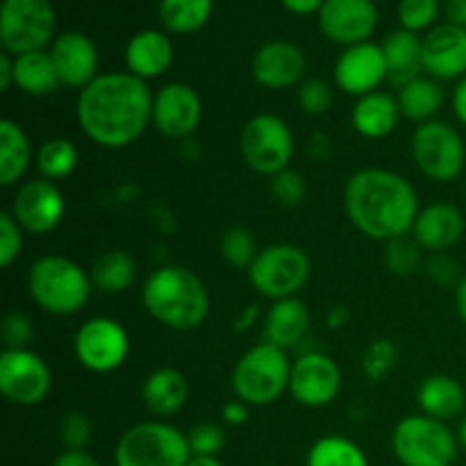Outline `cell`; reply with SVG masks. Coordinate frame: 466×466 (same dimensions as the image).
I'll use <instances>...</instances> for the list:
<instances>
[{
    "instance_id": "1",
    "label": "cell",
    "mask_w": 466,
    "mask_h": 466,
    "mask_svg": "<svg viewBox=\"0 0 466 466\" xmlns=\"http://www.w3.org/2000/svg\"><path fill=\"white\" fill-rule=\"evenodd\" d=\"M153 121V94L132 73H103L77 96V123L103 148L135 144Z\"/></svg>"
},
{
    "instance_id": "2",
    "label": "cell",
    "mask_w": 466,
    "mask_h": 466,
    "mask_svg": "<svg viewBox=\"0 0 466 466\" xmlns=\"http://www.w3.org/2000/svg\"><path fill=\"white\" fill-rule=\"evenodd\" d=\"M350 223L376 241L410 235L419 217V196L410 180L390 168H362L344 191Z\"/></svg>"
},
{
    "instance_id": "3",
    "label": "cell",
    "mask_w": 466,
    "mask_h": 466,
    "mask_svg": "<svg viewBox=\"0 0 466 466\" xmlns=\"http://www.w3.org/2000/svg\"><path fill=\"white\" fill-rule=\"evenodd\" d=\"M141 305L162 326L189 332L203 326L208 319L209 294L205 282L191 268L167 264L146 278Z\"/></svg>"
},
{
    "instance_id": "4",
    "label": "cell",
    "mask_w": 466,
    "mask_h": 466,
    "mask_svg": "<svg viewBox=\"0 0 466 466\" xmlns=\"http://www.w3.org/2000/svg\"><path fill=\"white\" fill-rule=\"evenodd\" d=\"M91 285V273L64 255H44L27 271V294L55 317L80 312L89 300Z\"/></svg>"
},
{
    "instance_id": "5",
    "label": "cell",
    "mask_w": 466,
    "mask_h": 466,
    "mask_svg": "<svg viewBox=\"0 0 466 466\" xmlns=\"http://www.w3.org/2000/svg\"><path fill=\"white\" fill-rule=\"evenodd\" d=\"M291 362L287 350L273 344H258L246 350L232 369V391L244 403L264 408L289 391Z\"/></svg>"
},
{
    "instance_id": "6",
    "label": "cell",
    "mask_w": 466,
    "mask_h": 466,
    "mask_svg": "<svg viewBox=\"0 0 466 466\" xmlns=\"http://www.w3.org/2000/svg\"><path fill=\"white\" fill-rule=\"evenodd\" d=\"M191 460L185 432L164 421L127 428L114 449L116 466H187Z\"/></svg>"
},
{
    "instance_id": "7",
    "label": "cell",
    "mask_w": 466,
    "mask_h": 466,
    "mask_svg": "<svg viewBox=\"0 0 466 466\" xmlns=\"http://www.w3.org/2000/svg\"><path fill=\"white\" fill-rule=\"evenodd\" d=\"M458 444L444 421L426 414L400 419L391 432V451L403 466H453Z\"/></svg>"
},
{
    "instance_id": "8",
    "label": "cell",
    "mask_w": 466,
    "mask_h": 466,
    "mask_svg": "<svg viewBox=\"0 0 466 466\" xmlns=\"http://www.w3.org/2000/svg\"><path fill=\"white\" fill-rule=\"evenodd\" d=\"M57 14L50 0H3L0 44L9 55H25L53 46Z\"/></svg>"
},
{
    "instance_id": "9",
    "label": "cell",
    "mask_w": 466,
    "mask_h": 466,
    "mask_svg": "<svg viewBox=\"0 0 466 466\" xmlns=\"http://www.w3.org/2000/svg\"><path fill=\"white\" fill-rule=\"evenodd\" d=\"M312 264L308 253L299 246L273 244L258 253L248 268V280L264 299H291L308 285Z\"/></svg>"
},
{
    "instance_id": "10",
    "label": "cell",
    "mask_w": 466,
    "mask_h": 466,
    "mask_svg": "<svg viewBox=\"0 0 466 466\" xmlns=\"http://www.w3.org/2000/svg\"><path fill=\"white\" fill-rule=\"evenodd\" d=\"M239 148L250 171L273 177L289 168L294 157V135L285 118L278 114H255L241 130Z\"/></svg>"
},
{
    "instance_id": "11",
    "label": "cell",
    "mask_w": 466,
    "mask_h": 466,
    "mask_svg": "<svg viewBox=\"0 0 466 466\" xmlns=\"http://www.w3.org/2000/svg\"><path fill=\"white\" fill-rule=\"evenodd\" d=\"M412 159L419 171L435 182H451L464 171L466 148L460 132L446 121L421 123L412 132Z\"/></svg>"
},
{
    "instance_id": "12",
    "label": "cell",
    "mask_w": 466,
    "mask_h": 466,
    "mask_svg": "<svg viewBox=\"0 0 466 466\" xmlns=\"http://www.w3.org/2000/svg\"><path fill=\"white\" fill-rule=\"evenodd\" d=\"M76 358L86 371L112 373L123 367L130 353V335L118 321L109 317H94L77 330Z\"/></svg>"
},
{
    "instance_id": "13",
    "label": "cell",
    "mask_w": 466,
    "mask_h": 466,
    "mask_svg": "<svg viewBox=\"0 0 466 466\" xmlns=\"http://www.w3.org/2000/svg\"><path fill=\"white\" fill-rule=\"evenodd\" d=\"M53 378L44 358L30 349H5L0 355V391L21 408H32L48 396Z\"/></svg>"
},
{
    "instance_id": "14",
    "label": "cell",
    "mask_w": 466,
    "mask_h": 466,
    "mask_svg": "<svg viewBox=\"0 0 466 466\" xmlns=\"http://www.w3.org/2000/svg\"><path fill=\"white\" fill-rule=\"evenodd\" d=\"M341 390V371L326 353H305L291 364L289 394L303 408H326Z\"/></svg>"
},
{
    "instance_id": "15",
    "label": "cell",
    "mask_w": 466,
    "mask_h": 466,
    "mask_svg": "<svg viewBox=\"0 0 466 466\" xmlns=\"http://www.w3.org/2000/svg\"><path fill=\"white\" fill-rule=\"evenodd\" d=\"M203 121V100L194 86L168 82L153 96V126L168 139H187Z\"/></svg>"
},
{
    "instance_id": "16",
    "label": "cell",
    "mask_w": 466,
    "mask_h": 466,
    "mask_svg": "<svg viewBox=\"0 0 466 466\" xmlns=\"http://www.w3.org/2000/svg\"><path fill=\"white\" fill-rule=\"evenodd\" d=\"M66 212V200L55 182L30 180L18 187L12 200V217L16 218L23 232L30 235H48L62 223Z\"/></svg>"
},
{
    "instance_id": "17",
    "label": "cell",
    "mask_w": 466,
    "mask_h": 466,
    "mask_svg": "<svg viewBox=\"0 0 466 466\" xmlns=\"http://www.w3.org/2000/svg\"><path fill=\"white\" fill-rule=\"evenodd\" d=\"M317 16L323 36L346 48L371 39L378 25L373 0H326Z\"/></svg>"
},
{
    "instance_id": "18",
    "label": "cell",
    "mask_w": 466,
    "mask_h": 466,
    "mask_svg": "<svg viewBox=\"0 0 466 466\" xmlns=\"http://www.w3.org/2000/svg\"><path fill=\"white\" fill-rule=\"evenodd\" d=\"M387 80V62L382 46L373 41L349 46L339 55L335 64V82L344 94L362 96L380 91V85Z\"/></svg>"
},
{
    "instance_id": "19",
    "label": "cell",
    "mask_w": 466,
    "mask_h": 466,
    "mask_svg": "<svg viewBox=\"0 0 466 466\" xmlns=\"http://www.w3.org/2000/svg\"><path fill=\"white\" fill-rule=\"evenodd\" d=\"M305 71H308V59H305L303 50L285 39H273L259 46L250 62V73H253L255 82L264 89L273 91L300 85Z\"/></svg>"
},
{
    "instance_id": "20",
    "label": "cell",
    "mask_w": 466,
    "mask_h": 466,
    "mask_svg": "<svg viewBox=\"0 0 466 466\" xmlns=\"http://www.w3.org/2000/svg\"><path fill=\"white\" fill-rule=\"evenodd\" d=\"M423 71L432 80L466 77V27L444 23L428 30L421 39Z\"/></svg>"
},
{
    "instance_id": "21",
    "label": "cell",
    "mask_w": 466,
    "mask_h": 466,
    "mask_svg": "<svg viewBox=\"0 0 466 466\" xmlns=\"http://www.w3.org/2000/svg\"><path fill=\"white\" fill-rule=\"evenodd\" d=\"M48 53L53 57L55 68H57L62 86L82 91L98 77V48L82 32L59 35Z\"/></svg>"
},
{
    "instance_id": "22",
    "label": "cell",
    "mask_w": 466,
    "mask_h": 466,
    "mask_svg": "<svg viewBox=\"0 0 466 466\" xmlns=\"http://www.w3.org/2000/svg\"><path fill=\"white\" fill-rule=\"evenodd\" d=\"M410 235L419 241L423 250L446 253L464 235V217L460 208L451 203L428 205L419 212Z\"/></svg>"
},
{
    "instance_id": "23",
    "label": "cell",
    "mask_w": 466,
    "mask_h": 466,
    "mask_svg": "<svg viewBox=\"0 0 466 466\" xmlns=\"http://www.w3.org/2000/svg\"><path fill=\"white\" fill-rule=\"evenodd\" d=\"M127 73L139 80H153L168 71L173 62V44L164 32L141 30L126 46Z\"/></svg>"
},
{
    "instance_id": "24",
    "label": "cell",
    "mask_w": 466,
    "mask_h": 466,
    "mask_svg": "<svg viewBox=\"0 0 466 466\" xmlns=\"http://www.w3.org/2000/svg\"><path fill=\"white\" fill-rule=\"evenodd\" d=\"M309 332V309L299 296L273 300L264 319V341L289 350L299 346Z\"/></svg>"
},
{
    "instance_id": "25",
    "label": "cell",
    "mask_w": 466,
    "mask_h": 466,
    "mask_svg": "<svg viewBox=\"0 0 466 466\" xmlns=\"http://www.w3.org/2000/svg\"><path fill=\"white\" fill-rule=\"evenodd\" d=\"M400 116L403 114L394 96L387 91H373L358 98L350 121H353L355 132L364 139H385L396 130Z\"/></svg>"
},
{
    "instance_id": "26",
    "label": "cell",
    "mask_w": 466,
    "mask_h": 466,
    "mask_svg": "<svg viewBox=\"0 0 466 466\" xmlns=\"http://www.w3.org/2000/svg\"><path fill=\"white\" fill-rule=\"evenodd\" d=\"M382 53L387 62V80L400 89L408 82L417 80L423 73V48L419 35L408 30H396L382 41Z\"/></svg>"
},
{
    "instance_id": "27",
    "label": "cell",
    "mask_w": 466,
    "mask_h": 466,
    "mask_svg": "<svg viewBox=\"0 0 466 466\" xmlns=\"http://www.w3.org/2000/svg\"><path fill=\"white\" fill-rule=\"evenodd\" d=\"M189 396L187 378L177 369L162 367L150 373L141 385V400L155 417H173L180 412Z\"/></svg>"
},
{
    "instance_id": "28",
    "label": "cell",
    "mask_w": 466,
    "mask_h": 466,
    "mask_svg": "<svg viewBox=\"0 0 466 466\" xmlns=\"http://www.w3.org/2000/svg\"><path fill=\"white\" fill-rule=\"evenodd\" d=\"M417 400L419 408H421V414L446 423L464 412L466 394L464 387L460 385V380H455L453 376L435 373V376H428L426 380L419 385Z\"/></svg>"
},
{
    "instance_id": "29",
    "label": "cell",
    "mask_w": 466,
    "mask_h": 466,
    "mask_svg": "<svg viewBox=\"0 0 466 466\" xmlns=\"http://www.w3.org/2000/svg\"><path fill=\"white\" fill-rule=\"evenodd\" d=\"M14 85L23 94L35 96V98L55 94L62 86V80H59L57 68H55L48 50L16 55L14 57Z\"/></svg>"
},
{
    "instance_id": "30",
    "label": "cell",
    "mask_w": 466,
    "mask_h": 466,
    "mask_svg": "<svg viewBox=\"0 0 466 466\" xmlns=\"http://www.w3.org/2000/svg\"><path fill=\"white\" fill-rule=\"evenodd\" d=\"M32 162V146L25 130L12 118L0 121V185L12 187L25 176Z\"/></svg>"
},
{
    "instance_id": "31",
    "label": "cell",
    "mask_w": 466,
    "mask_h": 466,
    "mask_svg": "<svg viewBox=\"0 0 466 466\" xmlns=\"http://www.w3.org/2000/svg\"><path fill=\"white\" fill-rule=\"evenodd\" d=\"M396 100H399L400 114L421 126V123L432 121L437 116V112L444 105V91H441L440 82L421 76L400 86Z\"/></svg>"
},
{
    "instance_id": "32",
    "label": "cell",
    "mask_w": 466,
    "mask_h": 466,
    "mask_svg": "<svg viewBox=\"0 0 466 466\" xmlns=\"http://www.w3.org/2000/svg\"><path fill=\"white\" fill-rule=\"evenodd\" d=\"M137 262L121 248L105 250L91 267V282L105 294H121L135 282Z\"/></svg>"
},
{
    "instance_id": "33",
    "label": "cell",
    "mask_w": 466,
    "mask_h": 466,
    "mask_svg": "<svg viewBox=\"0 0 466 466\" xmlns=\"http://www.w3.org/2000/svg\"><path fill=\"white\" fill-rule=\"evenodd\" d=\"M212 16V0H159V21L168 32L191 35Z\"/></svg>"
},
{
    "instance_id": "34",
    "label": "cell",
    "mask_w": 466,
    "mask_h": 466,
    "mask_svg": "<svg viewBox=\"0 0 466 466\" xmlns=\"http://www.w3.org/2000/svg\"><path fill=\"white\" fill-rule=\"evenodd\" d=\"M308 466H369V458L349 437L328 435L308 451Z\"/></svg>"
},
{
    "instance_id": "35",
    "label": "cell",
    "mask_w": 466,
    "mask_h": 466,
    "mask_svg": "<svg viewBox=\"0 0 466 466\" xmlns=\"http://www.w3.org/2000/svg\"><path fill=\"white\" fill-rule=\"evenodd\" d=\"M36 167H39L41 177L50 182L64 180L71 176L77 167V148L73 141L64 137H53L46 139L36 150Z\"/></svg>"
},
{
    "instance_id": "36",
    "label": "cell",
    "mask_w": 466,
    "mask_h": 466,
    "mask_svg": "<svg viewBox=\"0 0 466 466\" xmlns=\"http://www.w3.org/2000/svg\"><path fill=\"white\" fill-rule=\"evenodd\" d=\"M218 250H221V258L230 264L232 268H246L248 271L250 264L258 258V244H255V237L248 228H228L221 237V244H218Z\"/></svg>"
},
{
    "instance_id": "37",
    "label": "cell",
    "mask_w": 466,
    "mask_h": 466,
    "mask_svg": "<svg viewBox=\"0 0 466 466\" xmlns=\"http://www.w3.org/2000/svg\"><path fill=\"white\" fill-rule=\"evenodd\" d=\"M421 250L423 248L419 246V241L414 239L412 235L396 237V239L387 241L385 262L394 276L410 278V276H414L419 268H421V264H423Z\"/></svg>"
},
{
    "instance_id": "38",
    "label": "cell",
    "mask_w": 466,
    "mask_h": 466,
    "mask_svg": "<svg viewBox=\"0 0 466 466\" xmlns=\"http://www.w3.org/2000/svg\"><path fill=\"white\" fill-rule=\"evenodd\" d=\"M440 16V0H400L399 21L400 30L419 35L423 30H432Z\"/></svg>"
},
{
    "instance_id": "39",
    "label": "cell",
    "mask_w": 466,
    "mask_h": 466,
    "mask_svg": "<svg viewBox=\"0 0 466 466\" xmlns=\"http://www.w3.org/2000/svg\"><path fill=\"white\" fill-rule=\"evenodd\" d=\"M399 350H396L394 341L391 339H376L367 346L362 355V373L371 382H380L390 376L394 369Z\"/></svg>"
},
{
    "instance_id": "40",
    "label": "cell",
    "mask_w": 466,
    "mask_h": 466,
    "mask_svg": "<svg viewBox=\"0 0 466 466\" xmlns=\"http://www.w3.org/2000/svg\"><path fill=\"white\" fill-rule=\"evenodd\" d=\"M187 441L196 458H218L226 446V432L217 423H198L187 432Z\"/></svg>"
},
{
    "instance_id": "41",
    "label": "cell",
    "mask_w": 466,
    "mask_h": 466,
    "mask_svg": "<svg viewBox=\"0 0 466 466\" xmlns=\"http://www.w3.org/2000/svg\"><path fill=\"white\" fill-rule=\"evenodd\" d=\"M271 194L285 208H296L308 196V182H305L303 173L294 171V168H285V171L276 173L271 177Z\"/></svg>"
},
{
    "instance_id": "42",
    "label": "cell",
    "mask_w": 466,
    "mask_h": 466,
    "mask_svg": "<svg viewBox=\"0 0 466 466\" xmlns=\"http://www.w3.org/2000/svg\"><path fill=\"white\" fill-rule=\"evenodd\" d=\"M299 105L309 116H321L332 107V86L321 77H309L299 85Z\"/></svg>"
},
{
    "instance_id": "43",
    "label": "cell",
    "mask_w": 466,
    "mask_h": 466,
    "mask_svg": "<svg viewBox=\"0 0 466 466\" xmlns=\"http://www.w3.org/2000/svg\"><path fill=\"white\" fill-rule=\"evenodd\" d=\"M23 250V228L12 212L0 214V267L9 268Z\"/></svg>"
},
{
    "instance_id": "44",
    "label": "cell",
    "mask_w": 466,
    "mask_h": 466,
    "mask_svg": "<svg viewBox=\"0 0 466 466\" xmlns=\"http://www.w3.org/2000/svg\"><path fill=\"white\" fill-rule=\"evenodd\" d=\"M0 332H3L5 349H27L30 341L35 339V326L27 314L18 312V309L5 314Z\"/></svg>"
},
{
    "instance_id": "45",
    "label": "cell",
    "mask_w": 466,
    "mask_h": 466,
    "mask_svg": "<svg viewBox=\"0 0 466 466\" xmlns=\"http://www.w3.org/2000/svg\"><path fill=\"white\" fill-rule=\"evenodd\" d=\"M66 451H86L91 441V421L85 412H68L59 426Z\"/></svg>"
},
{
    "instance_id": "46",
    "label": "cell",
    "mask_w": 466,
    "mask_h": 466,
    "mask_svg": "<svg viewBox=\"0 0 466 466\" xmlns=\"http://www.w3.org/2000/svg\"><path fill=\"white\" fill-rule=\"evenodd\" d=\"M426 273L440 287H458L462 280L458 259L451 258L449 253H432L426 262Z\"/></svg>"
},
{
    "instance_id": "47",
    "label": "cell",
    "mask_w": 466,
    "mask_h": 466,
    "mask_svg": "<svg viewBox=\"0 0 466 466\" xmlns=\"http://www.w3.org/2000/svg\"><path fill=\"white\" fill-rule=\"evenodd\" d=\"M221 419L228 426H244L248 421V403H244L239 399L228 400L221 410Z\"/></svg>"
},
{
    "instance_id": "48",
    "label": "cell",
    "mask_w": 466,
    "mask_h": 466,
    "mask_svg": "<svg viewBox=\"0 0 466 466\" xmlns=\"http://www.w3.org/2000/svg\"><path fill=\"white\" fill-rule=\"evenodd\" d=\"M50 466H103L94 455H89L86 451H64L62 455L55 458V462Z\"/></svg>"
},
{
    "instance_id": "49",
    "label": "cell",
    "mask_w": 466,
    "mask_h": 466,
    "mask_svg": "<svg viewBox=\"0 0 466 466\" xmlns=\"http://www.w3.org/2000/svg\"><path fill=\"white\" fill-rule=\"evenodd\" d=\"M280 3L287 12L299 14V16H309V14L321 12L326 0H280Z\"/></svg>"
},
{
    "instance_id": "50",
    "label": "cell",
    "mask_w": 466,
    "mask_h": 466,
    "mask_svg": "<svg viewBox=\"0 0 466 466\" xmlns=\"http://www.w3.org/2000/svg\"><path fill=\"white\" fill-rule=\"evenodd\" d=\"M14 85V55L5 53L0 55V91H9Z\"/></svg>"
},
{
    "instance_id": "51",
    "label": "cell",
    "mask_w": 466,
    "mask_h": 466,
    "mask_svg": "<svg viewBox=\"0 0 466 466\" xmlns=\"http://www.w3.org/2000/svg\"><path fill=\"white\" fill-rule=\"evenodd\" d=\"M446 18L453 25L466 27V0H446Z\"/></svg>"
},
{
    "instance_id": "52",
    "label": "cell",
    "mask_w": 466,
    "mask_h": 466,
    "mask_svg": "<svg viewBox=\"0 0 466 466\" xmlns=\"http://www.w3.org/2000/svg\"><path fill=\"white\" fill-rule=\"evenodd\" d=\"M453 112L458 116V121L466 127V77L458 82L453 91Z\"/></svg>"
},
{
    "instance_id": "53",
    "label": "cell",
    "mask_w": 466,
    "mask_h": 466,
    "mask_svg": "<svg viewBox=\"0 0 466 466\" xmlns=\"http://www.w3.org/2000/svg\"><path fill=\"white\" fill-rule=\"evenodd\" d=\"M255 319H258V305H246L241 308V312L235 317V332H246L255 326Z\"/></svg>"
},
{
    "instance_id": "54",
    "label": "cell",
    "mask_w": 466,
    "mask_h": 466,
    "mask_svg": "<svg viewBox=\"0 0 466 466\" xmlns=\"http://www.w3.org/2000/svg\"><path fill=\"white\" fill-rule=\"evenodd\" d=\"M349 319H350L349 308H344V305H335V308L328 312L326 321H328V326L332 328V330H339V328H344L346 323H349Z\"/></svg>"
},
{
    "instance_id": "55",
    "label": "cell",
    "mask_w": 466,
    "mask_h": 466,
    "mask_svg": "<svg viewBox=\"0 0 466 466\" xmlns=\"http://www.w3.org/2000/svg\"><path fill=\"white\" fill-rule=\"evenodd\" d=\"M455 308H458L460 319H462V323L466 326V276H462L460 285L455 287Z\"/></svg>"
},
{
    "instance_id": "56",
    "label": "cell",
    "mask_w": 466,
    "mask_h": 466,
    "mask_svg": "<svg viewBox=\"0 0 466 466\" xmlns=\"http://www.w3.org/2000/svg\"><path fill=\"white\" fill-rule=\"evenodd\" d=\"M187 466H223V464L218 458H196V455H191V460L187 462Z\"/></svg>"
},
{
    "instance_id": "57",
    "label": "cell",
    "mask_w": 466,
    "mask_h": 466,
    "mask_svg": "<svg viewBox=\"0 0 466 466\" xmlns=\"http://www.w3.org/2000/svg\"><path fill=\"white\" fill-rule=\"evenodd\" d=\"M458 441H460V446H464V449H466V417L462 419V423H460V431H458Z\"/></svg>"
}]
</instances>
